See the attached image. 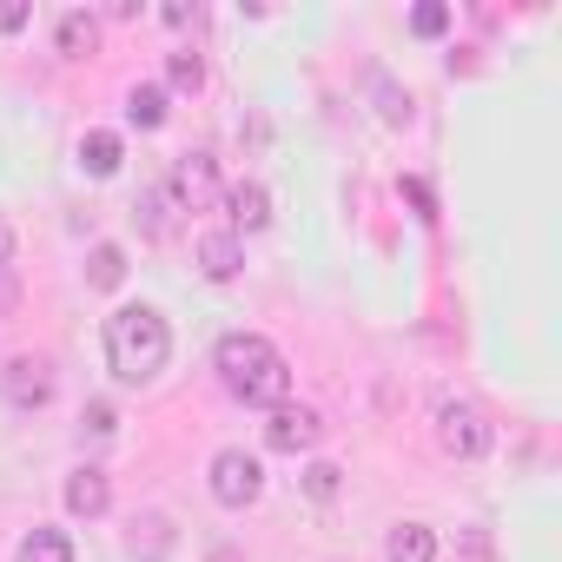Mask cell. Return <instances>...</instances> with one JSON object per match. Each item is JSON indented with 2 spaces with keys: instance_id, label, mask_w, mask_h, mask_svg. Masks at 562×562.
<instances>
[{
  "instance_id": "27",
  "label": "cell",
  "mask_w": 562,
  "mask_h": 562,
  "mask_svg": "<svg viewBox=\"0 0 562 562\" xmlns=\"http://www.w3.org/2000/svg\"><path fill=\"white\" fill-rule=\"evenodd\" d=\"M0 265H14V232L0 225Z\"/></svg>"
},
{
  "instance_id": "11",
  "label": "cell",
  "mask_w": 562,
  "mask_h": 562,
  "mask_svg": "<svg viewBox=\"0 0 562 562\" xmlns=\"http://www.w3.org/2000/svg\"><path fill=\"white\" fill-rule=\"evenodd\" d=\"M384 555H391V562H437V536H430L424 522H397L391 542H384Z\"/></svg>"
},
{
  "instance_id": "2",
  "label": "cell",
  "mask_w": 562,
  "mask_h": 562,
  "mask_svg": "<svg viewBox=\"0 0 562 562\" xmlns=\"http://www.w3.org/2000/svg\"><path fill=\"white\" fill-rule=\"evenodd\" d=\"M172 358V331L153 305H120L106 318V364L120 384H153Z\"/></svg>"
},
{
  "instance_id": "6",
  "label": "cell",
  "mask_w": 562,
  "mask_h": 562,
  "mask_svg": "<svg viewBox=\"0 0 562 562\" xmlns=\"http://www.w3.org/2000/svg\"><path fill=\"white\" fill-rule=\"evenodd\" d=\"M166 192H172L179 205H192V212H199V205H205V199L218 192V159H212V153H186V159L172 166Z\"/></svg>"
},
{
  "instance_id": "13",
  "label": "cell",
  "mask_w": 562,
  "mask_h": 562,
  "mask_svg": "<svg viewBox=\"0 0 562 562\" xmlns=\"http://www.w3.org/2000/svg\"><path fill=\"white\" fill-rule=\"evenodd\" d=\"M93 47H100V21H93V14H80V8H74V14H60V54H67V60H87Z\"/></svg>"
},
{
  "instance_id": "26",
  "label": "cell",
  "mask_w": 562,
  "mask_h": 562,
  "mask_svg": "<svg viewBox=\"0 0 562 562\" xmlns=\"http://www.w3.org/2000/svg\"><path fill=\"white\" fill-rule=\"evenodd\" d=\"M192 14H199L192 0H166V27H192Z\"/></svg>"
},
{
  "instance_id": "17",
  "label": "cell",
  "mask_w": 562,
  "mask_h": 562,
  "mask_svg": "<svg viewBox=\"0 0 562 562\" xmlns=\"http://www.w3.org/2000/svg\"><path fill=\"white\" fill-rule=\"evenodd\" d=\"M120 278H126V251H120V245H93V258H87V285H93V292H113Z\"/></svg>"
},
{
  "instance_id": "3",
  "label": "cell",
  "mask_w": 562,
  "mask_h": 562,
  "mask_svg": "<svg viewBox=\"0 0 562 562\" xmlns=\"http://www.w3.org/2000/svg\"><path fill=\"white\" fill-rule=\"evenodd\" d=\"M437 443H443V457H483L490 450V424L470 411V404H457V397H443L437 404Z\"/></svg>"
},
{
  "instance_id": "28",
  "label": "cell",
  "mask_w": 562,
  "mask_h": 562,
  "mask_svg": "<svg viewBox=\"0 0 562 562\" xmlns=\"http://www.w3.org/2000/svg\"><path fill=\"white\" fill-rule=\"evenodd\" d=\"M212 562H245V555L238 549H212Z\"/></svg>"
},
{
  "instance_id": "15",
  "label": "cell",
  "mask_w": 562,
  "mask_h": 562,
  "mask_svg": "<svg viewBox=\"0 0 562 562\" xmlns=\"http://www.w3.org/2000/svg\"><path fill=\"white\" fill-rule=\"evenodd\" d=\"M14 562H74V542L60 529H27L21 549H14Z\"/></svg>"
},
{
  "instance_id": "8",
  "label": "cell",
  "mask_w": 562,
  "mask_h": 562,
  "mask_svg": "<svg viewBox=\"0 0 562 562\" xmlns=\"http://www.w3.org/2000/svg\"><path fill=\"white\" fill-rule=\"evenodd\" d=\"M238 265H245V245H238V232H205V238H199V271L212 278V285L238 278Z\"/></svg>"
},
{
  "instance_id": "14",
  "label": "cell",
  "mask_w": 562,
  "mask_h": 562,
  "mask_svg": "<svg viewBox=\"0 0 562 562\" xmlns=\"http://www.w3.org/2000/svg\"><path fill=\"white\" fill-rule=\"evenodd\" d=\"M126 120H133L139 133H153V126H166V87H153V80H139V87L126 93Z\"/></svg>"
},
{
  "instance_id": "5",
  "label": "cell",
  "mask_w": 562,
  "mask_h": 562,
  "mask_svg": "<svg viewBox=\"0 0 562 562\" xmlns=\"http://www.w3.org/2000/svg\"><path fill=\"white\" fill-rule=\"evenodd\" d=\"M318 437H325V424H318V411H305V404H278L271 424H265V443H271V450H285V457L312 450Z\"/></svg>"
},
{
  "instance_id": "24",
  "label": "cell",
  "mask_w": 562,
  "mask_h": 562,
  "mask_svg": "<svg viewBox=\"0 0 562 562\" xmlns=\"http://www.w3.org/2000/svg\"><path fill=\"white\" fill-rule=\"evenodd\" d=\"M384 120H391V126H404V120H411V93L384 87Z\"/></svg>"
},
{
  "instance_id": "1",
  "label": "cell",
  "mask_w": 562,
  "mask_h": 562,
  "mask_svg": "<svg viewBox=\"0 0 562 562\" xmlns=\"http://www.w3.org/2000/svg\"><path fill=\"white\" fill-rule=\"evenodd\" d=\"M212 364H218L225 391L245 397V404H271L278 411L285 391H292V364L278 358V345H265L258 331H225L218 351H212Z\"/></svg>"
},
{
  "instance_id": "23",
  "label": "cell",
  "mask_w": 562,
  "mask_h": 562,
  "mask_svg": "<svg viewBox=\"0 0 562 562\" xmlns=\"http://www.w3.org/2000/svg\"><path fill=\"white\" fill-rule=\"evenodd\" d=\"M80 424H87L93 437H113V430H120V417H113V404H87V417H80Z\"/></svg>"
},
{
  "instance_id": "10",
  "label": "cell",
  "mask_w": 562,
  "mask_h": 562,
  "mask_svg": "<svg viewBox=\"0 0 562 562\" xmlns=\"http://www.w3.org/2000/svg\"><path fill=\"white\" fill-rule=\"evenodd\" d=\"M106 503H113V483H106V470H74L67 476V509L74 516H106Z\"/></svg>"
},
{
  "instance_id": "21",
  "label": "cell",
  "mask_w": 562,
  "mask_h": 562,
  "mask_svg": "<svg viewBox=\"0 0 562 562\" xmlns=\"http://www.w3.org/2000/svg\"><path fill=\"white\" fill-rule=\"evenodd\" d=\"M166 205H172V192H166V186H153V192L139 199V225H146V232H166Z\"/></svg>"
},
{
  "instance_id": "9",
  "label": "cell",
  "mask_w": 562,
  "mask_h": 562,
  "mask_svg": "<svg viewBox=\"0 0 562 562\" xmlns=\"http://www.w3.org/2000/svg\"><path fill=\"white\" fill-rule=\"evenodd\" d=\"M225 212H232V232H265L271 225V192L245 179V186L225 192Z\"/></svg>"
},
{
  "instance_id": "4",
  "label": "cell",
  "mask_w": 562,
  "mask_h": 562,
  "mask_svg": "<svg viewBox=\"0 0 562 562\" xmlns=\"http://www.w3.org/2000/svg\"><path fill=\"white\" fill-rule=\"evenodd\" d=\"M258 490H265V470H258V457H245V450H218V457H212V496H218L225 509H245V503H258Z\"/></svg>"
},
{
  "instance_id": "7",
  "label": "cell",
  "mask_w": 562,
  "mask_h": 562,
  "mask_svg": "<svg viewBox=\"0 0 562 562\" xmlns=\"http://www.w3.org/2000/svg\"><path fill=\"white\" fill-rule=\"evenodd\" d=\"M0 391H8V404H14V411H41V404L54 397V371H47V364H34V358H21V364H8Z\"/></svg>"
},
{
  "instance_id": "25",
  "label": "cell",
  "mask_w": 562,
  "mask_h": 562,
  "mask_svg": "<svg viewBox=\"0 0 562 562\" xmlns=\"http://www.w3.org/2000/svg\"><path fill=\"white\" fill-rule=\"evenodd\" d=\"M404 199L417 205V218H430V186L424 179H404Z\"/></svg>"
},
{
  "instance_id": "19",
  "label": "cell",
  "mask_w": 562,
  "mask_h": 562,
  "mask_svg": "<svg viewBox=\"0 0 562 562\" xmlns=\"http://www.w3.org/2000/svg\"><path fill=\"white\" fill-rule=\"evenodd\" d=\"M338 490H345V470H338V463H312V470H305V496H312V503H331Z\"/></svg>"
},
{
  "instance_id": "20",
  "label": "cell",
  "mask_w": 562,
  "mask_h": 562,
  "mask_svg": "<svg viewBox=\"0 0 562 562\" xmlns=\"http://www.w3.org/2000/svg\"><path fill=\"white\" fill-rule=\"evenodd\" d=\"M450 27V8H443V0H424V8L411 14V34H424V41H437Z\"/></svg>"
},
{
  "instance_id": "12",
  "label": "cell",
  "mask_w": 562,
  "mask_h": 562,
  "mask_svg": "<svg viewBox=\"0 0 562 562\" xmlns=\"http://www.w3.org/2000/svg\"><path fill=\"white\" fill-rule=\"evenodd\" d=\"M126 542H133V555H146V562L172 555V516H159V509H153V516H139Z\"/></svg>"
},
{
  "instance_id": "22",
  "label": "cell",
  "mask_w": 562,
  "mask_h": 562,
  "mask_svg": "<svg viewBox=\"0 0 562 562\" xmlns=\"http://www.w3.org/2000/svg\"><path fill=\"white\" fill-rule=\"evenodd\" d=\"M34 21V8H27V0H0V34H21Z\"/></svg>"
},
{
  "instance_id": "16",
  "label": "cell",
  "mask_w": 562,
  "mask_h": 562,
  "mask_svg": "<svg viewBox=\"0 0 562 562\" xmlns=\"http://www.w3.org/2000/svg\"><path fill=\"white\" fill-rule=\"evenodd\" d=\"M80 166H87L93 179H113V172H120V133H87V139H80Z\"/></svg>"
},
{
  "instance_id": "18",
  "label": "cell",
  "mask_w": 562,
  "mask_h": 562,
  "mask_svg": "<svg viewBox=\"0 0 562 562\" xmlns=\"http://www.w3.org/2000/svg\"><path fill=\"white\" fill-rule=\"evenodd\" d=\"M166 80H172L179 93H199V87H205V60H199V54H172V60H166Z\"/></svg>"
}]
</instances>
